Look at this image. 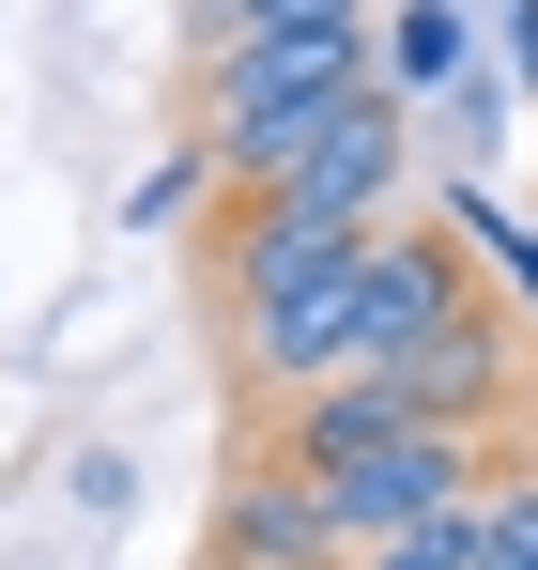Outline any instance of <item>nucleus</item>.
<instances>
[{
    "instance_id": "2",
    "label": "nucleus",
    "mask_w": 538,
    "mask_h": 570,
    "mask_svg": "<svg viewBox=\"0 0 538 570\" xmlns=\"http://www.w3.org/2000/svg\"><path fill=\"white\" fill-rule=\"evenodd\" d=\"M308 493H323V524L369 556V540H400V524H431V509H477V493H492V448H477V432H385L355 463H308Z\"/></svg>"
},
{
    "instance_id": "3",
    "label": "nucleus",
    "mask_w": 538,
    "mask_h": 570,
    "mask_svg": "<svg viewBox=\"0 0 538 570\" xmlns=\"http://www.w3.org/2000/svg\"><path fill=\"white\" fill-rule=\"evenodd\" d=\"M477 324V263L447 232H369V308H355V371H431Z\"/></svg>"
},
{
    "instance_id": "8",
    "label": "nucleus",
    "mask_w": 538,
    "mask_h": 570,
    "mask_svg": "<svg viewBox=\"0 0 538 570\" xmlns=\"http://www.w3.org/2000/svg\"><path fill=\"white\" fill-rule=\"evenodd\" d=\"M355 570H477V509H431V524H400V540H369Z\"/></svg>"
},
{
    "instance_id": "5",
    "label": "nucleus",
    "mask_w": 538,
    "mask_h": 570,
    "mask_svg": "<svg viewBox=\"0 0 538 570\" xmlns=\"http://www.w3.org/2000/svg\"><path fill=\"white\" fill-rule=\"evenodd\" d=\"M400 155H416V124H400V94L369 78V94L339 108V139L308 155V186H277V200H308V216H339V232H385V186H400Z\"/></svg>"
},
{
    "instance_id": "10",
    "label": "nucleus",
    "mask_w": 538,
    "mask_h": 570,
    "mask_svg": "<svg viewBox=\"0 0 538 570\" xmlns=\"http://www.w3.org/2000/svg\"><path fill=\"white\" fill-rule=\"evenodd\" d=\"M447 232H477V247H508V263H524V293H538V247L508 232V216H492V200H447Z\"/></svg>"
},
{
    "instance_id": "6",
    "label": "nucleus",
    "mask_w": 538,
    "mask_h": 570,
    "mask_svg": "<svg viewBox=\"0 0 538 570\" xmlns=\"http://www.w3.org/2000/svg\"><path fill=\"white\" fill-rule=\"evenodd\" d=\"M369 62H385V94H447L461 78V0H400L369 31Z\"/></svg>"
},
{
    "instance_id": "1",
    "label": "nucleus",
    "mask_w": 538,
    "mask_h": 570,
    "mask_svg": "<svg viewBox=\"0 0 538 570\" xmlns=\"http://www.w3.org/2000/svg\"><path fill=\"white\" fill-rule=\"evenodd\" d=\"M385 78L369 62V16H262V31H216L200 47V139H231V124H277V108H323Z\"/></svg>"
},
{
    "instance_id": "4",
    "label": "nucleus",
    "mask_w": 538,
    "mask_h": 570,
    "mask_svg": "<svg viewBox=\"0 0 538 570\" xmlns=\"http://www.w3.org/2000/svg\"><path fill=\"white\" fill-rule=\"evenodd\" d=\"M216 556L231 570H355V540H339V524H323V493H308V463H247L231 478V524H216Z\"/></svg>"
},
{
    "instance_id": "11",
    "label": "nucleus",
    "mask_w": 538,
    "mask_h": 570,
    "mask_svg": "<svg viewBox=\"0 0 538 570\" xmlns=\"http://www.w3.org/2000/svg\"><path fill=\"white\" fill-rule=\"evenodd\" d=\"M262 16H369V0H247L231 31H262ZM200 47H216V31H200Z\"/></svg>"
},
{
    "instance_id": "9",
    "label": "nucleus",
    "mask_w": 538,
    "mask_h": 570,
    "mask_svg": "<svg viewBox=\"0 0 538 570\" xmlns=\"http://www.w3.org/2000/svg\"><path fill=\"white\" fill-rule=\"evenodd\" d=\"M200 200H216V155H170V170H139L123 232H170V216H200Z\"/></svg>"
},
{
    "instance_id": "12",
    "label": "nucleus",
    "mask_w": 538,
    "mask_h": 570,
    "mask_svg": "<svg viewBox=\"0 0 538 570\" xmlns=\"http://www.w3.org/2000/svg\"><path fill=\"white\" fill-rule=\"evenodd\" d=\"M231 16H247V0H185V47H200V31H231Z\"/></svg>"
},
{
    "instance_id": "7",
    "label": "nucleus",
    "mask_w": 538,
    "mask_h": 570,
    "mask_svg": "<svg viewBox=\"0 0 538 570\" xmlns=\"http://www.w3.org/2000/svg\"><path fill=\"white\" fill-rule=\"evenodd\" d=\"M477 570H538V478H508V463L477 493Z\"/></svg>"
}]
</instances>
